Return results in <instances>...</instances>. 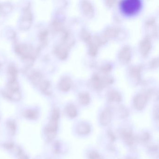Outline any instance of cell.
Returning a JSON list of instances; mask_svg holds the SVG:
<instances>
[{
	"mask_svg": "<svg viewBox=\"0 0 159 159\" xmlns=\"http://www.w3.org/2000/svg\"><path fill=\"white\" fill-rule=\"evenodd\" d=\"M141 5V2L139 0H125L120 3L122 11L128 15L136 13L140 10Z\"/></svg>",
	"mask_w": 159,
	"mask_h": 159,
	"instance_id": "obj_1",
	"label": "cell"
},
{
	"mask_svg": "<svg viewBox=\"0 0 159 159\" xmlns=\"http://www.w3.org/2000/svg\"><path fill=\"white\" fill-rule=\"evenodd\" d=\"M58 120V119L52 117V120L50 122V124L46 129V132L48 134V136L51 139L53 138L56 134L57 124H58V121H57Z\"/></svg>",
	"mask_w": 159,
	"mask_h": 159,
	"instance_id": "obj_2",
	"label": "cell"
},
{
	"mask_svg": "<svg viewBox=\"0 0 159 159\" xmlns=\"http://www.w3.org/2000/svg\"><path fill=\"white\" fill-rule=\"evenodd\" d=\"M148 101L147 97L145 95L139 94L136 96L134 100L135 107L138 110L143 109Z\"/></svg>",
	"mask_w": 159,
	"mask_h": 159,
	"instance_id": "obj_3",
	"label": "cell"
},
{
	"mask_svg": "<svg viewBox=\"0 0 159 159\" xmlns=\"http://www.w3.org/2000/svg\"><path fill=\"white\" fill-rule=\"evenodd\" d=\"M112 119V113L108 109L103 111L100 117V124L102 125L106 126L110 123Z\"/></svg>",
	"mask_w": 159,
	"mask_h": 159,
	"instance_id": "obj_4",
	"label": "cell"
},
{
	"mask_svg": "<svg viewBox=\"0 0 159 159\" xmlns=\"http://www.w3.org/2000/svg\"><path fill=\"white\" fill-rule=\"evenodd\" d=\"M77 132L81 135H87L91 132V127L88 124L80 122L76 128Z\"/></svg>",
	"mask_w": 159,
	"mask_h": 159,
	"instance_id": "obj_5",
	"label": "cell"
},
{
	"mask_svg": "<svg viewBox=\"0 0 159 159\" xmlns=\"http://www.w3.org/2000/svg\"><path fill=\"white\" fill-rule=\"evenodd\" d=\"M122 137L124 141L128 145H131L134 143V139L132 132L129 130H125L121 133Z\"/></svg>",
	"mask_w": 159,
	"mask_h": 159,
	"instance_id": "obj_6",
	"label": "cell"
},
{
	"mask_svg": "<svg viewBox=\"0 0 159 159\" xmlns=\"http://www.w3.org/2000/svg\"><path fill=\"white\" fill-rule=\"evenodd\" d=\"M66 112L69 117L70 118H74L77 116V110L75 106L73 105H69L66 108Z\"/></svg>",
	"mask_w": 159,
	"mask_h": 159,
	"instance_id": "obj_7",
	"label": "cell"
},
{
	"mask_svg": "<svg viewBox=\"0 0 159 159\" xmlns=\"http://www.w3.org/2000/svg\"><path fill=\"white\" fill-rule=\"evenodd\" d=\"M80 99L81 104L84 105H87L90 102V97L88 94L84 93L80 94Z\"/></svg>",
	"mask_w": 159,
	"mask_h": 159,
	"instance_id": "obj_8",
	"label": "cell"
},
{
	"mask_svg": "<svg viewBox=\"0 0 159 159\" xmlns=\"http://www.w3.org/2000/svg\"><path fill=\"white\" fill-rule=\"evenodd\" d=\"M120 57L123 60L127 61L129 60L130 57V52L129 49L128 48H125L121 52Z\"/></svg>",
	"mask_w": 159,
	"mask_h": 159,
	"instance_id": "obj_9",
	"label": "cell"
},
{
	"mask_svg": "<svg viewBox=\"0 0 159 159\" xmlns=\"http://www.w3.org/2000/svg\"><path fill=\"white\" fill-rule=\"evenodd\" d=\"M150 43L148 40H145L142 42L141 45V52L144 54L147 53L149 50Z\"/></svg>",
	"mask_w": 159,
	"mask_h": 159,
	"instance_id": "obj_10",
	"label": "cell"
},
{
	"mask_svg": "<svg viewBox=\"0 0 159 159\" xmlns=\"http://www.w3.org/2000/svg\"><path fill=\"white\" fill-rule=\"evenodd\" d=\"M109 98L111 100H112V101H117V102H119L121 99V96L118 93L114 92L111 93L110 95Z\"/></svg>",
	"mask_w": 159,
	"mask_h": 159,
	"instance_id": "obj_11",
	"label": "cell"
},
{
	"mask_svg": "<svg viewBox=\"0 0 159 159\" xmlns=\"http://www.w3.org/2000/svg\"><path fill=\"white\" fill-rule=\"evenodd\" d=\"M90 159H102L100 158V155L96 152H92L89 154Z\"/></svg>",
	"mask_w": 159,
	"mask_h": 159,
	"instance_id": "obj_12",
	"label": "cell"
},
{
	"mask_svg": "<svg viewBox=\"0 0 159 159\" xmlns=\"http://www.w3.org/2000/svg\"><path fill=\"white\" fill-rule=\"evenodd\" d=\"M149 136L148 134L146 133V134H144L142 136V139L146 141L149 139Z\"/></svg>",
	"mask_w": 159,
	"mask_h": 159,
	"instance_id": "obj_13",
	"label": "cell"
}]
</instances>
